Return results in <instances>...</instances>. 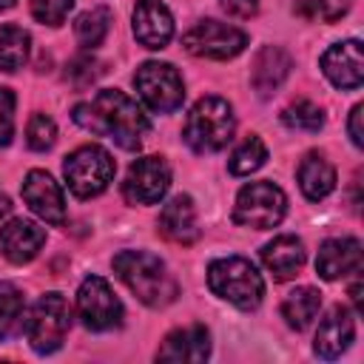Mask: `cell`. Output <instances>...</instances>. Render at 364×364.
Instances as JSON below:
<instances>
[{
    "instance_id": "31",
    "label": "cell",
    "mask_w": 364,
    "mask_h": 364,
    "mask_svg": "<svg viewBox=\"0 0 364 364\" xmlns=\"http://www.w3.org/2000/svg\"><path fill=\"white\" fill-rule=\"evenodd\" d=\"M71 6L74 0H31V14L46 26H60L71 11Z\"/></svg>"
},
{
    "instance_id": "32",
    "label": "cell",
    "mask_w": 364,
    "mask_h": 364,
    "mask_svg": "<svg viewBox=\"0 0 364 364\" xmlns=\"http://www.w3.org/2000/svg\"><path fill=\"white\" fill-rule=\"evenodd\" d=\"M14 134V94L0 88V145H9Z\"/></svg>"
},
{
    "instance_id": "23",
    "label": "cell",
    "mask_w": 364,
    "mask_h": 364,
    "mask_svg": "<svg viewBox=\"0 0 364 364\" xmlns=\"http://www.w3.org/2000/svg\"><path fill=\"white\" fill-rule=\"evenodd\" d=\"M318 307H321V293L316 287H296L284 296L282 316L293 330H307L318 316Z\"/></svg>"
},
{
    "instance_id": "11",
    "label": "cell",
    "mask_w": 364,
    "mask_h": 364,
    "mask_svg": "<svg viewBox=\"0 0 364 364\" xmlns=\"http://www.w3.org/2000/svg\"><path fill=\"white\" fill-rule=\"evenodd\" d=\"M171 185V168L162 156H139L122 182V193L131 205H156Z\"/></svg>"
},
{
    "instance_id": "5",
    "label": "cell",
    "mask_w": 364,
    "mask_h": 364,
    "mask_svg": "<svg viewBox=\"0 0 364 364\" xmlns=\"http://www.w3.org/2000/svg\"><path fill=\"white\" fill-rule=\"evenodd\" d=\"M114 171H117V165H114L111 154L100 145H82L74 154H68L63 162L65 185L77 199L100 196L108 188V182L114 179Z\"/></svg>"
},
{
    "instance_id": "16",
    "label": "cell",
    "mask_w": 364,
    "mask_h": 364,
    "mask_svg": "<svg viewBox=\"0 0 364 364\" xmlns=\"http://www.w3.org/2000/svg\"><path fill=\"white\" fill-rule=\"evenodd\" d=\"M46 245V230L31 219H11L0 228V250L9 262L26 264Z\"/></svg>"
},
{
    "instance_id": "24",
    "label": "cell",
    "mask_w": 364,
    "mask_h": 364,
    "mask_svg": "<svg viewBox=\"0 0 364 364\" xmlns=\"http://www.w3.org/2000/svg\"><path fill=\"white\" fill-rule=\"evenodd\" d=\"M26 327V299L11 282H0V341L17 336Z\"/></svg>"
},
{
    "instance_id": "20",
    "label": "cell",
    "mask_w": 364,
    "mask_h": 364,
    "mask_svg": "<svg viewBox=\"0 0 364 364\" xmlns=\"http://www.w3.org/2000/svg\"><path fill=\"white\" fill-rule=\"evenodd\" d=\"M290 74V57L287 51H282L279 46H264L253 65H250V82H253V91L259 97H270L273 91L282 88V82L287 80Z\"/></svg>"
},
{
    "instance_id": "35",
    "label": "cell",
    "mask_w": 364,
    "mask_h": 364,
    "mask_svg": "<svg viewBox=\"0 0 364 364\" xmlns=\"http://www.w3.org/2000/svg\"><path fill=\"white\" fill-rule=\"evenodd\" d=\"M361 117H364V105H355V108L350 111V122H347V128H350V139H353V145H355V148H361V145H364Z\"/></svg>"
},
{
    "instance_id": "27",
    "label": "cell",
    "mask_w": 364,
    "mask_h": 364,
    "mask_svg": "<svg viewBox=\"0 0 364 364\" xmlns=\"http://www.w3.org/2000/svg\"><path fill=\"white\" fill-rule=\"evenodd\" d=\"M264 159H267L264 142H262L259 136H247V139H242V142L236 145V151L230 154L228 168H230V173H236V176H247V173L259 171V168L264 165Z\"/></svg>"
},
{
    "instance_id": "28",
    "label": "cell",
    "mask_w": 364,
    "mask_h": 364,
    "mask_svg": "<svg viewBox=\"0 0 364 364\" xmlns=\"http://www.w3.org/2000/svg\"><path fill=\"white\" fill-rule=\"evenodd\" d=\"M282 122H284L287 128H293V131L316 134V131H321V125H324V111H321L316 102H310V100H296V102H290V105L282 111Z\"/></svg>"
},
{
    "instance_id": "36",
    "label": "cell",
    "mask_w": 364,
    "mask_h": 364,
    "mask_svg": "<svg viewBox=\"0 0 364 364\" xmlns=\"http://www.w3.org/2000/svg\"><path fill=\"white\" fill-rule=\"evenodd\" d=\"M11 210V205H9V196L6 193H0V216H6Z\"/></svg>"
},
{
    "instance_id": "2",
    "label": "cell",
    "mask_w": 364,
    "mask_h": 364,
    "mask_svg": "<svg viewBox=\"0 0 364 364\" xmlns=\"http://www.w3.org/2000/svg\"><path fill=\"white\" fill-rule=\"evenodd\" d=\"M117 276L128 284V290L148 307H165L176 299L179 287L168 273L165 262L148 250H122L114 256Z\"/></svg>"
},
{
    "instance_id": "30",
    "label": "cell",
    "mask_w": 364,
    "mask_h": 364,
    "mask_svg": "<svg viewBox=\"0 0 364 364\" xmlns=\"http://www.w3.org/2000/svg\"><path fill=\"white\" fill-rule=\"evenodd\" d=\"M57 139V125L51 117L46 114H34L28 119V128H26V142L31 151H48Z\"/></svg>"
},
{
    "instance_id": "13",
    "label": "cell",
    "mask_w": 364,
    "mask_h": 364,
    "mask_svg": "<svg viewBox=\"0 0 364 364\" xmlns=\"http://www.w3.org/2000/svg\"><path fill=\"white\" fill-rule=\"evenodd\" d=\"M23 199L43 222H48V225L65 222V199H63L60 185L51 179V173L28 171L23 179Z\"/></svg>"
},
{
    "instance_id": "15",
    "label": "cell",
    "mask_w": 364,
    "mask_h": 364,
    "mask_svg": "<svg viewBox=\"0 0 364 364\" xmlns=\"http://www.w3.org/2000/svg\"><path fill=\"white\" fill-rule=\"evenodd\" d=\"M208 355H210V333L202 324H191L168 333L162 347L156 350L159 361H182V364H199Z\"/></svg>"
},
{
    "instance_id": "17",
    "label": "cell",
    "mask_w": 364,
    "mask_h": 364,
    "mask_svg": "<svg viewBox=\"0 0 364 364\" xmlns=\"http://www.w3.org/2000/svg\"><path fill=\"white\" fill-rule=\"evenodd\" d=\"M361 267V242L353 236H341V239H327L318 247L316 256V273L327 282L341 279L347 273H355Z\"/></svg>"
},
{
    "instance_id": "3",
    "label": "cell",
    "mask_w": 364,
    "mask_h": 364,
    "mask_svg": "<svg viewBox=\"0 0 364 364\" xmlns=\"http://www.w3.org/2000/svg\"><path fill=\"white\" fill-rule=\"evenodd\" d=\"M208 287L239 310H256L264 296V282L256 264L242 256H225V259L210 262Z\"/></svg>"
},
{
    "instance_id": "7",
    "label": "cell",
    "mask_w": 364,
    "mask_h": 364,
    "mask_svg": "<svg viewBox=\"0 0 364 364\" xmlns=\"http://www.w3.org/2000/svg\"><path fill=\"white\" fill-rule=\"evenodd\" d=\"M284 213H287V196L279 185L267 179L245 185L233 205V222L253 230L276 228L284 219Z\"/></svg>"
},
{
    "instance_id": "18",
    "label": "cell",
    "mask_w": 364,
    "mask_h": 364,
    "mask_svg": "<svg viewBox=\"0 0 364 364\" xmlns=\"http://www.w3.org/2000/svg\"><path fill=\"white\" fill-rule=\"evenodd\" d=\"M355 338V321H353V313L347 307H333L327 313V318L318 324L316 330V341H313V350L321 355V358H338Z\"/></svg>"
},
{
    "instance_id": "21",
    "label": "cell",
    "mask_w": 364,
    "mask_h": 364,
    "mask_svg": "<svg viewBox=\"0 0 364 364\" xmlns=\"http://www.w3.org/2000/svg\"><path fill=\"white\" fill-rule=\"evenodd\" d=\"M262 262L276 282H287L304 267V245L296 236H276L262 247Z\"/></svg>"
},
{
    "instance_id": "9",
    "label": "cell",
    "mask_w": 364,
    "mask_h": 364,
    "mask_svg": "<svg viewBox=\"0 0 364 364\" xmlns=\"http://www.w3.org/2000/svg\"><path fill=\"white\" fill-rule=\"evenodd\" d=\"M77 316L94 333H105L122 324V301L102 276H88L77 290Z\"/></svg>"
},
{
    "instance_id": "33",
    "label": "cell",
    "mask_w": 364,
    "mask_h": 364,
    "mask_svg": "<svg viewBox=\"0 0 364 364\" xmlns=\"http://www.w3.org/2000/svg\"><path fill=\"white\" fill-rule=\"evenodd\" d=\"M97 63L91 60V57H77V60H71L68 63V71H65V80H71L77 88H85V85H91L94 82V77H97Z\"/></svg>"
},
{
    "instance_id": "4",
    "label": "cell",
    "mask_w": 364,
    "mask_h": 364,
    "mask_svg": "<svg viewBox=\"0 0 364 364\" xmlns=\"http://www.w3.org/2000/svg\"><path fill=\"white\" fill-rule=\"evenodd\" d=\"M233 108L222 97H202L185 119V142L196 154L222 151L233 139Z\"/></svg>"
},
{
    "instance_id": "19",
    "label": "cell",
    "mask_w": 364,
    "mask_h": 364,
    "mask_svg": "<svg viewBox=\"0 0 364 364\" xmlns=\"http://www.w3.org/2000/svg\"><path fill=\"white\" fill-rule=\"evenodd\" d=\"M159 230L176 242V245H191L199 239V225H196V208H193V199L179 193L173 196L171 202L162 205V213H159Z\"/></svg>"
},
{
    "instance_id": "26",
    "label": "cell",
    "mask_w": 364,
    "mask_h": 364,
    "mask_svg": "<svg viewBox=\"0 0 364 364\" xmlns=\"http://www.w3.org/2000/svg\"><path fill=\"white\" fill-rule=\"evenodd\" d=\"M111 28V11L105 6H94L88 11H82L74 23V34H77V43L85 46V48H97L105 34Z\"/></svg>"
},
{
    "instance_id": "25",
    "label": "cell",
    "mask_w": 364,
    "mask_h": 364,
    "mask_svg": "<svg viewBox=\"0 0 364 364\" xmlns=\"http://www.w3.org/2000/svg\"><path fill=\"white\" fill-rule=\"evenodd\" d=\"M31 48V37L20 26H3L0 28V68L3 71H17L26 65Z\"/></svg>"
},
{
    "instance_id": "34",
    "label": "cell",
    "mask_w": 364,
    "mask_h": 364,
    "mask_svg": "<svg viewBox=\"0 0 364 364\" xmlns=\"http://www.w3.org/2000/svg\"><path fill=\"white\" fill-rule=\"evenodd\" d=\"M222 9L230 14V17H239V20H247L259 11V0H222Z\"/></svg>"
},
{
    "instance_id": "12",
    "label": "cell",
    "mask_w": 364,
    "mask_h": 364,
    "mask_svg": "<svg viewBox=\"0 0 364 364\" xmlns=\"http://www.w3.org/2000/svg\"><path fill=\"white\" fill-rule=\"evenodd\" d=\"M321 71L324 77L341 88V91H353L361 85L364 80V54H361V43L358 40H344L330 46L321 54Z\"/></svg>"
},
{
    "instance_id": "1",
    "label": "cell",
    "mask_w": 364,
    "mask_h": 364,
    "mask_svg": "<svg viewBox=\"0 0 364 364\" xmlns=\"http://www.w3.org/2000/svg\"><path fill=\"white\" fill-rule=\"evenodd\" d=\"M74 122L91 134L111 136L119 148L136 151L148 136V117L142 108L117 88H102L91 102L74 108Z\"/></svg>"
},
{
    "instance_id": "8",
    "label": "cell",
    "mask_w": 364,
    "mask_h": 364,
    "mask_svg": "<svg viewBox=\"0 0 364 364\" xmlns=\"http://www.w3.org/2000/svg\"><path fill=\"white\" fill-rule=\"evenodd\" d=\"M134 85L142 97V102L156 114H171L185 100V82L179 71L171 63H145L134 74Z\"/></svg>"
},
{
    "instance_id": "29",
    "label": "cell",
    "mask_w": 364,
    "mask_h": 364,
    "mask_svg": "<svg viewBox=\"0 0 364 364\" xmlns=\"http://www.w3.org/2000/svg\"><path fill=\"white\" fill-rule=\"evenodd\" d=\"M353 0H296V11L307 20L336 23L350 11Z\"/></svg>"
},
{
    "instance_id": "37",
    "label": "cell",
    "mask_w": 364,
    "mask_h": 364,
    "mask_svg": "<svg viewBox=\"0 0 364 364\" xmlns=\"http://www.w3.org/2000/svg\"><path fill=\"white\" fill-rule=\"evenodd\" d=\"M17 0H0V11H6V9H11Z\"/></svg>"
},
{
    "instance_id": "10",
    "label": "cell",
    "mask_w": 364,
    "mask_h": 364,
    "mask_svg": "<svg viewBox=\"0 0 364 364\" xmlns=\"http://www.w3.org/2000/svg\"><path fill=\"white\" fill-rule=\"evenodd\" d=\"M182 46L193 57H208V60H230L247 46V34L236 26L219 23V20H202L193 28L185 31Z\"/></svg>"
},
{
    "instance_id": "14",
    "label": "cell",
    "mask_w": 364,
    "mask_h": 364,
    "mask_svg": "<svg viewBox=\"0 0 364 364\" xmlns=\"http://www.w3.org/2000/svg\"><path fill=\"white\" fill-rule=\"evenodd\" d=\"M134 37L145 48H165L173 37V17L159 0H139L134 9Z\"/></svg>"
},
{
    "instance_id": "6",
    "label": "cell",
    "mask_w": 364,
    "mask_h": 364,
    "mask_svg": "<svg viewBox=\"0 0 364 364\" xmlns=\"http://www.w3.org/2000/svg\"><path fill=\"white\" fill-rule=\"evenodd\" d=\"M71 327V307L63 293H46L31 307L26 318V338L34 353L48 355L63 347L65 333Z\"/></svg>"
},
{
    "instance_id": "22",
    "label": "cell",
    "mask_w": 364,
    "mask_h": 364,
    "mask_svg": "<svg viewBox=\"0 0 364 364\" xmlns=\"http://www.w3.org/2000/svg\"><path fill=\"white\" fill-rule=\"evenodd\" d=\"M299 188L310 202H321L336 188V168L324 154H307L299 165Z\"/></svg>"
}]
</instances>
